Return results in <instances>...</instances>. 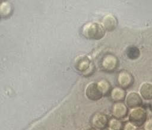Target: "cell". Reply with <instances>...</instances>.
Listing matches in <instances>:
<instances>
[{"label": "cell", "mask_w": 152, "mask_h": 130, "mask_svg": "<svg viewBox=\"0 0 152 130\" xmlns=\"http://www.w3.org/2000/svg\"><path fill=\"white\" fill-rule=\"evenodd\" d=\"M74 66L79 74L84 77L91 76L96 70V67L91 59L86 55H80L74 59Z\"/></svg>", "instance_id": "2"}, {"label": "cell", "mask_w": 152, "mask_h": 130, "mask_svg": "<svg viewBox=\"0 0 152 130\" xmlns=\"http://www.w3.org/2000/svg\"><path fill=\"white\" fill-rule=\"evenodd\" d=\"M85 94L87 98L91 101H98L103 97L96 82H91L87 85Z\"/></svg>", "instance_id": "8"}, {"label": "cell", "mask_w": 152, "mask_h": 130, "mask_svg": "<svg viewBox=\"0 0 152 130\" xmlns=\"http://www.w3.org/2000/svg\"><path fill=\"white\" fill-rule=\"evenodd\" d=\"M138 93L143 100H152V83L147 81L142 83L138 89Z\"/></svg>", "instance_id": "12"}, {"label": "cell", "mask_w": 152, "mask_h": 130, "mask_svg": "<svg viewBox=\"0 0 152 130\" xmlns=\"http://www.w3.org/2000/svg\"><path fill=\"white\" fill-rule=\"evenodd\" d=\"M100 23L106 31H112L117 27L118 21L115 15L107 14L103 17Z\"/></svg>", "instance_id": "10"}, {"label": "cell", "mask_w": 152, "mask_h": 130, "mask_svg": "<svg viewBox=\"0 0 152 130\" xmlns=\"http://www.w3.org/2000/svg\"><path fill=\"white\" fill-rule=\"evenodd\" d=\"M97 84L103 96H107L109 95L112 87L109 81L105 79H102L97 82Z\"/></svg>", "instance_id": "14"}, {"label": "cell", "mask_w": 152, "mask_h": 130, "mask_svg": "<svg viewBox=\"0 0 152 130\" xmlns=\"http://www.w3.org/2000/svg\"><path fill=\"white\" fill-rule=\"evenodd\" d=\"M13 12V5L9 1L0 2V18H7L10 17Z\"/></svg>", "instance_id": "13"}, {"label": "cell", "mask_w": 152, "mask_h": 130, "mask_svg": "<svg viewBox=\"0 0 152 130\" xmlns=\"http://www.w3.org/2000/svg\"><path fill=\"white\" fill-rule=\"evenodd\" d=\"M127 107L130 109L132 108L142 106L143 99L138 93L135 91H131L126 93L124 101Z\"/></svg>", "instance_id": "9"}, {"label": "cell", "mask_w": 152, "mask_h": 130, "mask_svg": "<svg viewBox=\"0 0 152 130\" xmlns=\"http://www.w3.org/2000/svg\"><path fill=\"white\" fill-rule=\"evenodd\" d=\"M109 118L107 115L97 112L94 113L91 118V124L92 127L100 130H103L107 128Z\"/></svg>", "instance_id": "7"}, {"label": "cell", "mask_w": 152, "mask_h": 130, "mask_svg": "<svg viewBox=\"0 0 152 130\" xmlns=\"http://www.w3.org/2000/svg\"><path fill=\"white\" fill-rule=\"evenodd\" d=\"M118 86L126 90L131 87L134 83V77L132 73L126 69L119 71L116 75Z\"/></svg>", "instance_id": "5"}, {"label": "cell", "mask_w": 152, "mask_h": 130, "mask_svg": "<svg viewBox=\"0 0 152 130\" xmlns=\"http://www.w3.org/2000/svg\"><path fill=\"white\" fill-rule=\"evenodd\" d=\"M103 130H108L107 128H106V129H103Z\"/></svg>", "instance_id": "21"}, {"label": "cell", "mask_w": 152, "mask_h": 130, "mask_svg": "<svg viewBox=\"0 0 152 130\" xmlns=\"http://www.w3.org/2000/svg\"><path fill=\"white\" fill-rule=\"evenodd\" d=\"M126 93L125 89L119 86H115L112 87L109 96L113 103L123 102L125 101Z\"/></svg>", "instance_id": "11"}, {"label": "cell", "mask_w": 152, "mask_h": 130, "mask_svg": "<svg viewBox=\"0 0 152 130\" xmlns=\"http://www.w3.org/2000/svg\"><path fill=\"white\" fill-rule=\"evenodd\" d=\"M106 32L101 23L96 21L87 22L81 28V35L89 40H100L104 37Z\"/></svg>", "instance_id": "1"}, {"label": "cell", "mask_w": 152, "mask_h": 130, "mask_svg": "<svg viewBox=\"0 0 152 130\" xmlns=\"http://www.w3.org/2000/svg\"><path fill=\"white\" fill-rule=\"evenodd\" d=\"M128 118V121L138 128H142L148 119L147 111L142 106L130 109Z\"/></svg>", "instance_id": "3"}, {"label": "cell", "mask_w": 152, "mask_h": 130, "mask_svg": "<svg viewBox=\"0 0 152 130\" xmlns=\"http://www.w3.org/2000/svg\"><path fill=\"white\" fill-rule=\"evenodd\" d=\"M119 61L118 57L111 53L105 54L100 61V67L105 72H113L119 66Z\"/></svg>", "instance_id": "4"}, {"label": "cell", "mask_w": 152, "mask_h": 130, "mask_svg": "<svg viewBox=\"0 0 152 130\" xmlns=\"http://www.w3.org/2000/svg\"></svg>", "instance_id": "22"}, {"label": "cell", "mask_w": 152, "mask_h": 130, "mask_svg": "<svg viewBox=\"0 0 152 130\" xmlns=\"http://www.w3.org/2000/svg\"><path fill=\"white\" fill-rule=\"evenodd\" d=\"M149 107H150V110L152 111V100H150V102L149 103Z\"/></svg>", "instance_id": "19"}, {"label": "cell", "mask_w": 152, "mask_h": 130, "mask_svg": "<svg viewBox=\"0 0 152 130\" xmlns=\"http://www.w3.org/2000/svg\"><path fill=\"white\" fill-rule=\"evenodd\" d=\"M138 130H144V129L142 128H140Z\"/></svg>", "instance_id": "20"}, {"label": "cell", "mask_w": 152, "mask_h": 130, "mask_svg": "<svg viewBox=\"0 0 152 130\" xmlns=\"http://www.w3.org/2000/svg\"><path fill=\"white\" fill-rule=\"evenodd\" d=\"M142 128L144 130H152V118H148Z\"/></svg>", "instance_id": "18"}, {"label": "cell", "mask_w": 152, "mask_h": 130, "mask_svg": "<svg viewBox=\"0 0 152 130\" xmlns=\"http://www.w3.org/2000/svg\"><path fill=\"white\" fill-rule=\"evenodd\" d=\"M140 50L135 46H129L126 47V54L127 57L132 60H135L140 56Z\"/></svg>", "instance_id": "16"}, {"label": "cell", "mask_w": 152, "mask_h": 130, "mask_svg": "<svg viewBox=\"0 0 152 130\" xmlns=\"http://www.w3.org/2000/svg\"><path fill=\"white\" fill-rule=\"evenodd\" d=\"M124 122L122 120L112 117L109 118L107 129L108 130H122Z\"/></svg>", "instance_id": "15"}, {"label": "cell", "mask_w": 152, "mask_h": 130, "mask_svg": "<svg viewBox=\"0 0 152 130\" xmlns=\"http://www.w3.org/2000/svg\"><path fill=\"white\" fill-rule=\"evenodd\" d=\"M129 109L124 102L113 103L111 109L112 117L122 120L128 117Z\"/></svg>", "instance_id": "6"}, {"label": "cell", "mask_w": 152, "mask_h": 130, "mask_svg": "<svg viewBox=\"0 0 152 130\" xmlns=\"http://www.w3.org/2000/svg\"><path fill=\"white\" fill-rule=\"evenodd\" d=\"M140 128L137 127L129 121H127L124 122L122 130H138Z\"/></svg>", "instance_id": "17"}]
</instances>
